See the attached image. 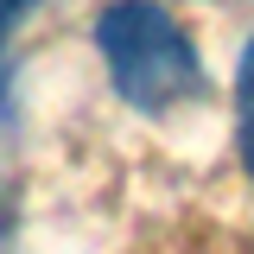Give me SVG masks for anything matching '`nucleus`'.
I'll return each mask as SVG.
<instances>
[{"label":"nucleus","instance_id":"nucleus-1","mask_svg":"<svg viewBox=\"0 0 254 254\" xmlns=\"http://www.w3.org/2000/svg\"><path fill=\"white\" fill-rule=\"evenodd\" d=\"M95 51L108 64V76H115V89L133 102V108H178V102H197V95L210 89V76H203V58L190 51L185 26L153 6V0H115V6H102V19H95Z\"/></svg>","mask_w":254,"mask_h":254},{"label":"nucleus","instance_id":"nucleus-2","mask_svg":"<svg viewBox=\"0 0 254 254\" xmlns=\"http://www.w3.org/2000/svg\"><path fill=\"white\" fill-rule=\"evenodd\" d=\"M235 140H242V172L254 178V38L235 64Z\"/></svg>","mask_w":254,"mask_h":254},{"label":"nucleus","instance_id":"nucleus-3","mask_svg":"<svg viewBox=\"0 0 254 254\" xmlns=\"http://www.w3.org/2000/svg\"><path fill=\"white\" fill-rule=\"evenodd\" d=\"M32 0H0V45H6V32L19 26V13H26Z\"/></svg>","mask_w":254,"mask_h":254}]
</instances>
